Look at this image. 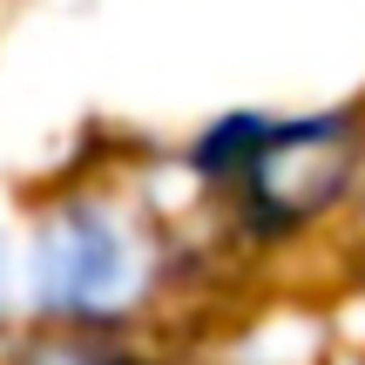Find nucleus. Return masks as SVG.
I'll use <instances>...</instances> for the list:
<instances>
[{"mask_svg":"<svg viewBox=\"0 0 365 365\" xmlns=\"http://www.w3.org/2000/svg\"><path fill=\"white\" fill-rule=\"evenodd\" d=\"M0 304H7V250H0Z\"/></svg>","mask_w":365,"mask_h":365,"instance_id":"7ed1b4c3","label":"nucleus"},{"mask_svg":"<svg viewBox=\"0 0 365 365\" xmlns=\"http://www.w3.org/2000/svg\"><path fill=\"white\" fill-rule=\"evenodd\" d=\"M210 163L244 176L250 203L264 223H298L318 217L345 190L352 170V129L345 122H291V129H244L210 143Z\"/></svg>","mask_w":365,"mask_h":365,"instance_id":"f257e3e1","label":"nucleus"},{"mask_svg":"<svg viewBox=\"0 0 365 365\" xmlns=\"http://www.w3.org/2000/svg\"><path fill=\"white\" fill-rule=\"evenodd\" d=\"M143 284V250L102 210H61L34 250V298L48 312H115Z\"/></svg>","mask_w":365,"mask_h":365,"instance_id":"f03ea898","label":"nucleus"}]
</instances>
